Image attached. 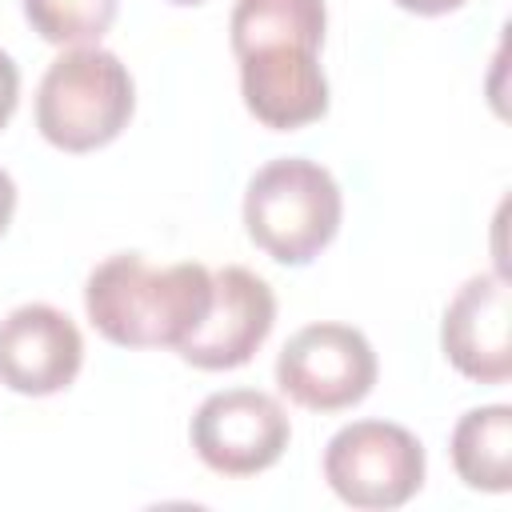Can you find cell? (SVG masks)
Wrapping results in <instances>:
<instances>
[{
    "mask_svg": "<svg viewBox=\"0 0 512 512\" xmlns=\"http://www.w3.org/2000/svg\"><path fill=\"white\" fill-rule=\"evenodd\" d=\"M212 304V272L204 264L152 268L140 252L100 260L84 284L92 328L120 348H180Z\"/></svg>",
    "mask_w": 512,
    "mask_h": 512,
    "instance_id": "obj_1",
    "label": "cell"
},
{
    "mask_svg": "<svg viewBox=\"0 0 512 512\" xmlns=\"http://www.w3.org/2000/svg\"><path fill=\"white\" fill-rule=\"evenodd\" d=\"M340 216V184L304 156L268 160L244 192V228L276 264H312L340 232Z\"/></svg>",
    "mask_w": 512,
    "mask_h": 512,
    "instance_id": "obj_2",
    "label": "cell"
},
{
    "mask_svg": "<svg viewBox=\"0 0 512 512\" xmlns=\"http://www.w3.org/2000/svg\"><path fill=\"white\" fill-rule=\"evenodd\" d=\"M136 108V88L116 52L88 44L56 56L36 88V128L60 152L112 144Z\"/></svg>",
    "mask_w": 512,
    "mask_h": 512,
    "instance_id": "obj_3",
    "label": "cell"
},
{
    "mask_svg": "<svg viewBox=\"0 0 512 512\" xmlns=\"http://www.w3.org/2000/svg\"><path fill=\"white\" fill-rule=\"evenodd\" d=\"M324 480L344 504L388 512L420 492L424 448L400 424L352 420L324 448Z\"/></svg>",
    "mask_w": 512,
    "mask_h": 512,
    "instance_id": "obj_4",
    "label": "cell"
},
{
    "mask_svg": "<svg viewBox=\"0 0 512 512\" xmlns=\"http://www.w3.org/2000/svg\"><path fill=\"white\" fill-rule=\"evenodd\" d=\"M376 352L352 324H308L276 356V384L312 412H344L376 384Z\"/></svg>",
    "mask_w": 512,
    "mask_h": 512,
    "instance_id": "obj_5",
    "label": "cell"
},
{
    "mask_svg": "<svg viewBox=\"0 0 512 512\" xmlns=\"http://www.w3.org/2000/svg\"><path fill=\"white\" fill-rule=\"evenodd\" d=\"M188 436L212 472L256 476L284 456L292 424L276 396L256 388H224L196 408Z\"/></svg>",
    "mask_w": 512,
    "mask_h": 512,
    "instance_id": "obj_6",
    "label": "cell"
},
{
    "mask_svg": "<svg viewBox=\"0 0 512 512\" xmlns=\"http://www.w3.org/2000/svg\"><path fill=\"white\" fill-rule=\"evenodd\" d=\"M272 324H276V296L268 280H260L256 272L240 264H228L212 272V304L200 328L176 352L184 364L204 368V372L240 368L268 340Z\"/></svg>",
    "mask_w": 512,
    "mask_h": 512,
    "instance_id": "obj_7",
    "label": "cell"
},
{
    "mask_svg": "<svg viewBox=\"0 0 512 512\" xmlns=\"http://www.w3.org/2000/svg\"><path fill=\"white\" fill-rule=\"evenodd\" d=\"M440 344L448 364L476 384L512 376V292L500 272H480L444 308Z\"/></svg>",
    "mask_w": 512,
    "mask_h": 512,
    "instance_id": "obj_8",
    "label": "cell"
},
{
    "mask_svg": "<svg viewBox=\"0 0 512 512\" xmlns=\"http://www.w3.org/2000/svg\"><path fill=\"white\" fill-rule=\"evenodd\" d=\"M84 364L80 328L52 304H20L0 320V384L20 396L64 392Z\"/></svg>",
    "mask_w": 512,
    "mask_h": 512,
    "instance_id": "obj_9",
    "label": "cell"
},
{
    "mask_svg": "<svg viewBox=\"0 0 512 512\" xmlns=\"http://www.w3.org/2000/svg\"><path fill=\"white\" fill-rule=\"evenodd\" d=\"M244 108L276 132H296L328 112V80L312 48L272 44L240 56Z\"/></svg>",
    "mask_w": 512,
    "mask_h": 512,
    "instance_id": "obj_10",
    "label": "cell"
},
{
    "mask_svg": "<svg viewBox=\"0 0 512 512\" xmlns=\"http://www.w3.org/2000/svg\"><path fill=\"white\" fill-rule=\"evenodd\" d=\"M452 468L468 488L508 492L512 488V408L484 404L452 428Z\"/></svg>",
    "mask_w": 512,
    "mask_h": 512,
    "instance_id": "obj_11",
    "label": "cell"
},
{
    "mask_svg": "<svg viewBox=\"0 0 512 512\" xmlns=\"http://www.w3.org/2000/svg\"><path fill=\"white\" fill-rule=\"evenodd\" d=\"M324 28H328L324 0H236L228 20V40L236 60L272 44H300L320 52Z\"/></svg>",
    "mask_w": 512,
    "mask_h": 512,
    "instance_id": "obj_12",
    "label": "cell"
},
{
    "mask_svg": "<svg viewBox=\"0 0 512 512\" xmlns=\"http://www.w3.org/2000/svg\"><path fill=\"white\" fill-rule=\"evenodd\" d=\"M120 0H24V16L32 32L60 48H88L96 44L112 20Z\"/></svg>",
    "mask_w": 512,
    "mask_h": 512,
    "instance_id": "obj_13",
    "label": "cell"
},
{
    "mask_svg": "<svg viewBox=\"0 0 512 512\" xmlns=\"http://www.w3.org/2000/svg\"><path fill=\"white\" fill-rule=\"evenodd\" d=\"M16 100H20V68H16V60L0 48V128L12 120Z\"/></svg>",
    "mask_w": 512,
    "mask_h": 512,
    "instance_id": "obj_14",
    "label": "cell"
},
{
    "mask_svg": "<svg viewBox=\"0 0 512 512\" xmlns=\"http://www.w3.org/2000/svg\"><path fill=\"white\" fill-rule=\"evenodd\" d=\"M392 4L404 12H416V16H444V12L464 8L468 0H392Z\"/></svg>",
    "mask_w": 512,
    "mask_h": 512,
    "instance_id": "obj_15",
    "label": "cell"
},
{
    "mask_svg": "<svg viewBox=\"0 0 512 512\" xmlns=\"http://www.w3.org/2000/svg\"><path fill=\"white\" fill-rule=\"evenodd\" d=\"M12 212H16V184H12V176L0 168V236L8 232Z\"/></svg>",
    "mask_w": 512,
    "mask_h": 512,
    "instance_id": "obj_16",
    "label": "cell"
},
{
    "mask_svg": "<svg viewBox=\"0 0 512 512\" xmlns=\"http://www.w3.org/2000/svg\"><path fill=\"white\" fill-rule=\"evenodd\" d=\"M168 4H204V0H168Z\"/></svg>",
    "mask_w": 512,
    "mask_h": 512,
    "instance_id": "obj_17",
    "label": "cell"
}]
</instances>
